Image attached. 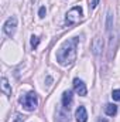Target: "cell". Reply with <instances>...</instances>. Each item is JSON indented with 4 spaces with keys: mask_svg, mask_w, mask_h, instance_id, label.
Here are the masks:
<instances>
[{
    "mask_svg": "<svg viewBox=\"0 0 120 122\" xmlns=\"http://www.w3.org/2000/svg\"><path fill=\"white\" fill-rule=\"evenodd\" d=\"M1 91L4 92L7 97H10V95H11V87H10V84H9V81H7V78H6V77H3V78H1Z\"/></svg>",
    "mask_w": 120,
    "mask_h": 122,
    "instance_id": "cell-10",
    "label": "cell"
},
{
    "mask_svg": "<svg viewBox=\"0 0 120 122\" xmlns=\"http://www.w3.org/2000/svg\"><path fill=\"white\" fill-rule=\"evenodd\" d=\"M20 104L23 105V108L26 111H34L37 108V105H38V99H37L35 92H28L24 97H21L20 98Z\"/></svg>",
    "mask_w": 120,
    "mask_h": 122,
    "instance_id": "cell-3",
    "label": "cell"
},
{
    "mask_svg": "<svg viewBox=\"0 0 120 122\" xmlns=\"http://www.w3.org/2000/svg\"><path fill=\"white\" fill-rule=\"evenodd\" d=\"M82 16H83L82 7H81V6H75V7H72V9L66 13L65 21H66L68 26H72V24H76L78 21H81V20H82Z\"/></svg>",
    "mask_w": 120,
    "mask_h": 122,
    "instance_id": "cell-2",
    "label": "cell"
},
{
    "mask_svg": "<svg viewBox=\"0 0 120 122\" xmlns=\"http://www.w3.org/2000/svg\"><path fill=\"white\" fill-rule=\"evenodd\" d=\"M76 47H78V37L64 41V44L57 51V61L61 65H71L76 60Z\"/></svg>",
    "mask_w": 120,
    "mask_h": 122,
    "instance_id": "cell-1",
    "label": "cell"
},
{
    "mask_svg": "<svg viewBox=\"0 0 120 122\" xmlns=\"http://www.w3.org/2000/svg\"><path fill=\"white\" fill-rule=\"evenodd\" d=\"M45 13H47V10H45V7L42 6V7H40V10H38V16L42 19V17H45Z\"/></svg>",
    "mask_w": 120,
    "mask_h": 122,
    "instance_id": "cell-14",
    "label": "cell"
},
{
    "mask_svg": "<svg viewBox=\"0 0 120 122\" xmlns=\"http://www.w3.org/2000/svg\"><path fill=\"white\" fill-rule=\"evenodd\" d=\"M97 122H107V119H99Z\"/></svg>",
    "mask_w": 120,
    "mask_h": 122,
    "instance_id": "cell-17",
    "label": "cell"
},
{
    "mask_svg": "<svg viewBox=\"0 0 120 122\" xmlns=\"http://www.w3.org/2000/svg\"><path fill=\"white\" fill-rule=\"evenodd\" d=\"M105 112H106V115H109V117H115V115L117 114V107H116L115 104H106V105H105Z\"/></svg>",
    "mask_w": 120,
    "mask_h": 122,
    "instance_id": "cell-9",
    "label": "cell"
},
{
    "mask_svg": "<svg viewBox=\"0 0 120 122\" xmlns=\"http://www.w3.org/2000/svg\"><path fill=\"white\" fill-rule=\"evenodd\" d=\"M97 3H99V0H92V1H90V7L95 9V7L97 6Z\"/></svg>",
    "mask_w": 120,
    "mask_h": 122,
    "instance_id": "cell-16",
    "label": "cell"
},
{
    "mask_svg": "<svg viewBox=\"0 0 120 122\" xmlns=\"http://www.w3.org/2000/svg\"><path fill=\"white\" fill-rule=\"evenodd\" d=\"M75 118L76 122H86L88 121V112H86V108L85 107H78L76 108V112H75Z\"/></svg>",
    "mask_w": 120,
    "mask_h": 122,
    "instance_id": "cell-8",
    "label": "cell"
},
{
    "mask_svg": "<svg viewBox=\"0 0 120 122\" xmlns=\"http://www.w3.org/2000/svg\"><path fill=\"white\" fill-rule=\"evenodd\" d=\"M38 44H40V38H38L37 36H31V47L35 50V48L38 47Z\"/></svg>",
    "mask_w": 120,
    "mask_h": 122,
    "instance_id": "cell-12",
    "label": "cell"
},
{
    "mask_svg": "<svg viewBox=\"0 0 120 122\" xmlns=\"http://www.w3.org/2000/svg\"><path fill=\"white\" fill-rule=\"evenodd\" d=\"M112 98H113V101H120V90H115V91L112 92Z\"/></svg>",
    "mask_w": 120,
    "mask_h": 122,
    "instance_id": "cell-13",
    "label": "cell"
},
{
    "mask_svg": "<svg viewBox=\"0 0 120 122\" xmlns=\"http://www.w3.org/2000/svg\"><path fill=\"white\" fill-rule=\"evenodd\" d=\"M74 90H75V92H76L78 95H81V97H85V95L88 94V90H86L85 82H83L82 80H79V78H75V80H74Z\"/></svg>",
    "mask_w": 120,
    "mask_h": 122,
    "instance_id": "cell-5",
    "label": "cell"
},
{
    "mask_svg": "<svg viewBox=\"0 0 120 122\" xmlns=\"http://www.w3.org/2000/svg\"><path fill=\"white\" fill-rule=\"evenodd\" d=\"M112 27H113V13L109 10L107 11V19H106V30L110 31Z\"/></svg>",
    "mask_w": 120,
    "mask_h": 122,
    "instance_id": "cell-11",
    "label": "cell"
},
{
    "mask_svg": "<svg viewBox=\"0 0 120 122\" xmlns=\"http://www.w3.org/2000/svg\"><path fill=\"white\" fill-rule=\"evenodd\" d=\"M102 50H103V38L96 36L93 38V41H92V53L95 56H99L102 53Z\"/></svg>",
    "mask_w": 120,
    "mask_h": 122,
    "instance_id": "cell-6",
    "label": "cell"
},
{
    "mask_svg": "<svg viewBox=\"0 0 120 122\" xmlns=\"http://www.w3.org/2000/svg\"><path fill=\"white\" fill-rule=\"evenodd\" d=\"M14 118H16V119H14L13 122H21V121H23V118H24V117H21L20 114H16V115H14Z\"/></svg>",
    "mask_w": 120,
    "mask_h": 122,
    "instance_id": "cell-15",
    "label": "cell"
},
{
    "mask_svg": "<svg viewBox=\"0 0 120 122\" xmlns=\"http://www.w3.org/2000/svg\"><path fill=\"white\" fill-rule=\"evenodd\" d=\"M16 29H17V19H16L14 16H11V17H9V19L6 20V23L3 24V31H4L9 37H11V36L16 33Z\"/></svg>",
    "mask_w": 120,
    "mask_h": 122,
    "instance_id": "cell-4",
    "label": "cell"
},
{
    "mask_svg": "<svg viewBox=\"0 0 120 122\" xmlns=\"http://www.w3.org/2000/svg\"><path fill=\"white\" fill-rule=\"evenodd\" d=\"M72 102H74V95H72V91H65L62 94V107L69 111L71 107H72Z\"/></svg>",
    "mask_w": 120,
    "mask_h": 122,
    "instance_id": "cell-7",
    "label": "cell"
}]
</instances>
